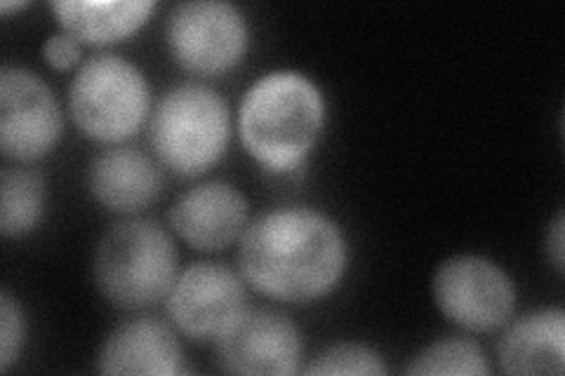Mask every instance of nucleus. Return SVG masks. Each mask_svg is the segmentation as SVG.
Listing matches in <instances>:
<instances>
[{
	"label": "nucleus",
	"instance_id": "f257e3e1",
	"mask_svg": "<svg viewBox=\"0 0 565 376\" xmlns=\"http://www.w3.org/2000/svg\"><path fill=\"white\" fill-rule=\"evenodd\" d=\"M349 245L323 212L280 207L247 224L238 240L241 278L259 294L305 303L328 297L342 282Z\"/></svg>",
	"mask_w": 565,
	"mask_h": 376
},
{
	"label": "nucleus",
	"instance_id": "f03ea898",
	"mask_svg": "<svg viewBox=\"0 0 565 376\" xmlns=\"http://www.w3.org/2000/svg\"><path fill=\"white\" fill-rule=\"evenodd\" d=\"M326 114V97L309 76L271 71L255 80L241 101V141L262 168L290 172L318 144Z\"/></svg>",
	"mask_w": 565,
	"mask_h": 376
},
{
	"label": "nucleus",
	"instance_id": "7ed1b4c3",
	"mask_svg": "<svg viewBox=\"0 0 565 376\" xmlns=\"http://www.w3.org/2000/svg\"><path fill=\"white\" fill-rule=\"evenodd\" d=\"M180 271L170 233L151 219L118 222L95 253L99 292L120 309H147L168 297Z\"/></svg>",
	"mask_w": 565,
	"mask_h": 376
},
{
	"label": "nucleus",
	"instance_id": "20e7f679",
	"mask_svg": "<svg viewBox=\"0 0 565 376\" xmlns=\"http://www.w3.org/2000/svg\"><path fill=\"white\" fill-rule=\"evenodd\" d=\"M232 137L228 106L203 83H177L151 114V144L161 163L180 176L215 168Z\"/></svg>",
	"mask_w": 565,
	"mask_h": 376
},
{
	"label": "nucleus",
	"instance_id": "39448f33",
	"mask_svg": "<svg viewBox=\"0 0 565 376\" xmlns=\"http://www.w3.org/2000/svg\"><path fill=\"white\" fill-rule=\"evenodd\" d=\"M151 93L141 71L118 55L87 60L68 87V111L76 128L102 144L135 137L149 116Z\"/></svg>",
	"mask_w": 565,
	"mask_h": 376
},
{
	"label": "nucleus",
	"instance_id": "423d86ee",
	"mask_svg": "<svg viewBox=\"0 0 565 376\" xmlns=\"http://www.w3.org/2000/svg\"><path fill=\"white\" fill-rule=\"evenodd\" d=\"M166 41L182 68L196 76H220L243 60L250 33L236 6L222 0H189L172 8Z\"/></svg>",
	"mask_w": 565,
	"mask_h": 376
},
{
	"label": "nucleus",
	"instance_id": "0eeeda50",
	"mask_svg": "<svg viewBox=\"0 0 565 376\" xmlns=\"http://www.w3.org/2000/svg\"><path fill=\"white\" fill-rule=\"evenodd\" d=\"M431 292L438 311L469 332L500 330L516 309L514 282L486 257L459 255L444 261Z\"/></svg>",
	"mask_w": 565,
	"mask_h": 376
},
{
	"label": "nucleus",
	"instance_id": "6e6552de",
	"mask_svg": "<svg viewBox=\"0 0 565 376\" xmlns=\"http://www.w3.org/2000/svg\"><path fill=\"white\" fill-rule=\"evenodd\" d=\"M64 120L47 83L22 66L0 71V149L14 163H35L62 139Z\"/></svg>",
	"mask_w": 565,
	"mask_h": 376
},
{
	"label": "nucleus",
	"instance_id": "1a4fd4ad",
	"mask_svg": "<svg viewBox=\"0 0 565 376\" xmlns=\"http://www.w3.org/2000/svg\"><path fill=\"white\" fill-rule=\"evenodd\" d=\"M302 334L295 322L278 311H243L215 339L220 367L228 374L286 376L302 361Z\"/></svg>",
	"mask_w": 565,
	"mask_h": 376
},
{
	"label": "nucleus",
	"instance_id": "9d476101",
	"mask_svg": "<svg viewBox=\"0 0 565 376\" xmlns=\"http://www.w3.org/2000/svg\"><path fill=\"white\" fill-rule=\"evenodd\" d=\"M243 278L232 268L199 261L177 276L168 292V313L182 334L203 342L217 339L245 311Z\"/></svg>",
	"mask_w": 565,
	"mask_h": 376
},
{
	"label": "nucleus",
	"instance_id": "9b49d317",
	"mask_svg": "<svg viewBox=\"0 0 565 376\" xmlns=\"http://www.w3.org/2000/svg\"><path fill=\"white\" fill-rule=\"evenodd\" d=\"M170 226L193 249L215 253L241 240L247 226V198L234 184H199L177 198Z\"/></svg>",
	"mask_w": 565,
	"mask_h": 376
},
{
	"label": "nucleus",
	"instance_id": "f8f14e48",
	"mask_svg": "<svg viewBox=\"0 0 565 376\" xmlns=\"http://www.w3.org/2000/svg\"><path fill=\"white\" fill-rule=\"evenodd\" d=\"M99 374L172 376L182 372L180 339L166 322L135 318L118 325L99 348Z\"/></svg>",
	"mask_w": 565,
	"mask_h": 376
},
{
	"label": "nucleus",
	"instance_id": "ddd939ff",
	"mask_svg": "<svg viewBox=\"0 0 565 376\" xmlns=\"http://www.w3.org/2000/svg\"><path fill=\"white\" fill-rule=\"evenodd\" d=\"M87 189L106 210L130 214L161 195L163 172L147 153L116 147L93 160L87 170Z\"/></svg>",
	"mask_w": 565,
	"mask_h": 376
},
{
	"label": "nucleus",
	"instance_id": "4468645a",
	"mask_svg": "<svg viewBox=\"0 0 565 376\" xmlns=\"http://www.w3.org/2000/svg\"><path fill=\"white\" fill-rule=\"evenodd\" d=\"M498 357L504 374H563L565 313L542 309L514 320L500 339Z\"/></svg>",
	"mask_w": 565,
	"mask_h": 376
},
{
	"label": "nucleus",
	"instance_id": "2eb2a0df",
	"mask_svg": "<svg viewBox=\"0 0 565 376\" xmlns=\"http://www.w3.org/2000/svg\"><path fill=\"white\" fill-rule=\"evenodd\" d=\"M50 8L78 43L111 45L135 35L158 6L153 0H60Z\"/></svg>",
	"mask_w": 565,
	"mask_h": 376
},
{
	"label": "nucleus",
	"instance_id": "dca6fc26",
	"mask_svg": "<svg viewBox=\"0 0 565 376\" xmlns=\"http://www.w3.org/2000/svg\"><path fill=\"white\" fill-rule=\"evenodd\" d=\"M45 212V182L39 172L6 168L0 174V233L22 238L41 224Z\"/></svg>",
	"mask_w": 565,
	"mask_h": 376
},
{
	"label": "nucleus",
	"instance_id": "f3484780",
	"mask_svg": "<svg viewBox=\"0 0 565 376\" xmlns=\"http://www.w3.org/2000/svg\"><path fill=\"white\" fill-rule=\"evenodd\" d=\"M408 374L429 376V374H462V376H488L490 365L486 361L483 348L465 336H446L440 342L429 344L413 355L411 365L405 367Z\"/></svg>",
	"mask_w": 565,
	"mask_h": 376
},
{
	"label": "nucleus",
	"instance_id": "a211bd4d",
	"mask_svg": "<svg viewBox=\"0 0 565 376\" xmlns=\"http://www.w3.org/2000/svg\"><path fill=\"white\" fill-rule=\"evenodd\" d=\"M388 367L384 357L363 344H334L318 353L313 361L305 367L309 376H382Z\"/></svg>",
	"mask_w": 565,
	"mask_h": 376
},
{
	"label": "nucleus",
	"instance_id": "6ab92c4d",
	"mask_svg": "<svg viewBox=\"0 0 565 376\" xmlns=\"http://www.w3.org/2000/svg\"><path fill=\"white\" fill-rule=\"evenodd\" d=\"M26 320L24 311L10 292L0 294V372H8L24 348Z\"/></svg>",
	"mask_w": 565,
	"mask_h": 376
},
{
	"label": "nucleus",
	"instance_id": "aec40b11",
	"mask_svg": "<svg viewBox=\"0 0 565 376\" xmlns=\"http://www.w3.org/2000/svg\"><path fill=\"white\" fill-rule=\"evenodd\" d=\"M43 57L52 68L71 71V68H76V64L81 62V43L66 31L55 33L45 41Z\"/></svg>",
	"mask_w": 565,
	"mask_h": 376
},
{
	"label": "nucleus",
	"instance_id": "412c9836",
	"mask_svg": "<svg viewBox=\"0 0 565 376\" xmlns=\"http://www.w3.org/2000/svg\"><path fill=\"white\" fill-rule=\"evenodd\" d=\"M563 212L556 214V219L546 233V255H550L552 264L558 273H563V255H565V245H563Z\"/></svg>",
	"mask_w": 565,
	"mask_h": 376
},
{
	"label": "nucleus",
	"instance_id": "4be33fe9",
	"mask_svg": "<svg viewBox=\"0 0 565 376\" xmlns=\"http://www.w3.org/2000/svg\"><path fill=\"white\" fill-rule=\"evenodd\" d=\"M29 3H0V12H14V10H24Z\"/></svg>",
	"mask_w": 565,
	"mask_h": 376
}]
</instances>
